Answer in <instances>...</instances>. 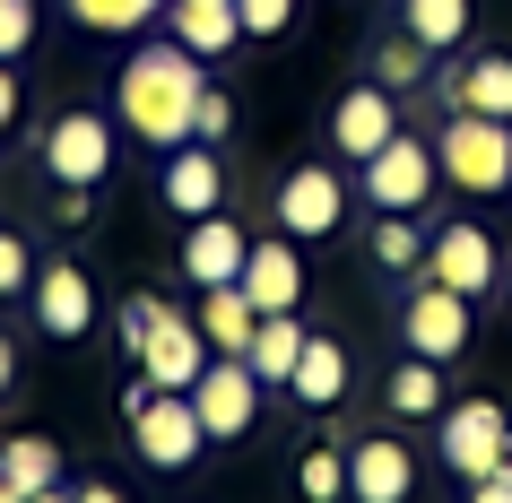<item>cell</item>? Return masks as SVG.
<instances>
[{
  "label": "cell",
  "instance_id": "10",
  "mask_svg": "<svg viewBox=\"0 0 512 503\" xmlns=\"http://www.w3.org/2000/svg\"><path fill=\"white\" fill-rule=\"evenodd\" d=\"M400 339H408V356L452 365L460 347H469V295H452V287H434V278H417V295L400 304Z\"/></svg>",
  "mask_w": 512,
  "mask_h": 503
},
{
  "label": "cell",
  "instance_id": "22",
  "mask_svg": "<svg viewBox=\"0 0 512 503\" xmlns=\"http://www.w3.org/2000/svg\"><path fill=\"white\" fill-rule=\"evenodd\" d=\"M252 330H261L252 295H243V287H209V304H200V339H209V356H243Z\"/></svg>",
  "mask_w": 512,
  "mask_h": 503
},
{
  "label": "cell",
  "instance_id": "16",
  "mask_svg": "<svg viewBox=\"0 0 512 503\" xmlns=\"http://www.w3.org/2000/svg\"><path fill=\"white\" fill-rule=\"evenodd\" d=\"M243 295H252V313H296L304 304V261H296V235H270L243 252Z\"/></svg>",
  "mask_w": 512,
  "mask_h": 503
},
{
  "label": "cell",
  "instance_id": "31",
  "mask_svg": "<svg viewBox=\"0 0 512 503\" xmlns=\"http://www.w3.org/2000/svg\"><path fill=\"white\" fill-rule=\"evenodd\" d=\"M35 44V0H0V61H18Z\"/></svg>",
  "mask_w": 512,
  "mask_h": 503
},
{
  "label": "cell",
  "instance_id": "18",
  "mask_svg": "<svg viewBox=\"0 0 512 503\" xmlns=\"http://www.w3.org/2000/svg\"><path fill=\"white\" fill-rule=\"evenodd\" d=\"M443 105L478 113V122H512V53H469L443 70Z\"/></svg>",
  "mask_w": 512,
  "mask_h": 503
},
{
  "label": "cell",
  "instance_id": "7",
  "mask_svg": "<svg viewBox=\"0 0 512 503\" xmlns=\"http://www.w3.org/2000/svg\"><path fill=\"white\" fill-rule=\"evenodd\" d=\"M44 174H53L61 191H96V183L113 174V122L70 105L53 131H44Z\"/></svg>",
  "mask_w": 512,
  "mask_h": 503
},
{
  "label": "cell",
  "instance_id": "13",
  "mask_svg": "<svg viewBox=\"0 0 512 503\" xmlns=\"http://www.w3.org/2000/svg\"><path fill=\"white\" fill-rule=\"evenodd\" d=\"M330 139H339V157L348 165H365L374 157V148H391V139H400V105H391V87H348V96H339V105H330Z\"/></svg>",
  "mask_w": 512,
  "mask_h": 503
},
{
  "label": "cell",
  "instance_id": "32",
  "mask_svg": "<svg viewBox=\"0 0 512 503\" xmlns=\"http://www.w3.org/2000/svg\"><path fill=\"white\" fill-rule=\"evenodd\" d=\"M27 287H35V252L0 226V295H27Z\"/></svg>",
  "mask_w": 512,
  "mask_h": 503
},
{
  "label": "cell",
  "instance_id": "25",
  "mask_svg": "<svg viewBox=\"0 0 512 503\" xmlns=\"http://www.w3.org/2000/svg\"><path fill=\"white\" fill-rule=\"evenodd\" d=\"M374 269H391V278H426V243H417V217H374Z\"/></svg>",
  "mask_w": 512,
  "mask_h": 503
},
{
  "label": "cell",
  "instance_id": "26",
  "mask_svg": "<svg viewBox=\"0 0 512 503\" xmlns=\"http://www.w3.org/2000/svg\"><path fill=\"white\" fill-rule=\"evenodd\" d=\"M391 408H400V417H434V408H443V365L408 356V365L391 373Z\"/></svg>",
  "mask_w": 512,
  "mask_h": 503
},
{
  "label": "cell",
  "instance_id": "36",
  "mask_svg": "<svg viewBox=\"0 0 512 503\" xmlns=\"http://www.w3.org/2000/svg\"><path fill=\"white\" fill-rule=\"evenodd\" d=\"M9 382H18V347L0 339V399H9Z\"/></svg>",
  "mask_w": 512,
  "mask_h": 503
},
{
  "label": "cell",
  "instance_id": "11",
  "mask_svg": "<svg viewBox=\"0 0 512 503\" xmlns=\"http://www.w3.org/2000/svg\"><path fill=\"white\" fill-rule=\"evenodd\" d=\"M270 200H278V235H296V243L330 235V226H348V183H339L330 165H296Z\"/></svg>",
  "mask_w": 512,
  "mask_h": 503
},
{
  "label": "cell",
  "instance_id": "8",
  "mask_svg": "<svg viewBox=\"0 0 512 503\" xmlns=\"http://www.w3.org/2000/svg\"><path fill=\"white\" fill-rule=\"evenodd\" d=\"M495 235H486L478 217H452V226H434L426 235V278L434 287H452V295H469V304H478L486 287H495Z\"/></svg>",
  "mask_w": 512,
  "mask_h": 503
},
{
  "label": "cell",
  "instance_id": "5",
  "mask_svg": "<svg viewBox=\"0 0 512 503\" xmlns=\"http://www.w3.org/2000/svg\"><path fill=\"white\" fill-rule=\"evenodd\" d=\"M443 469H460L469 486L478 477H512V417L495 399H452L443 408Z\"/></svg>",
  "mask_w": 512,
  "mask_h": 503
},
{
  "label": "cell",
  "instance_id": "9",
  "mask_svg": "<svg viewBox=\"0 0 512 503\" xmlns=\"http://www.w3.org/2000/svg\"><path fill=\"white\" fill-rule=\"evenodd\" d=\"M191 408L209 425V443H235V434H252V417H261V373L243 365V356H209V373L191 382Z\"/></svg>",
  "mask_w": 512,
  "mask_h": 503
},
{
  "label": "cell",
  "instance_id": "2",
  "mask_svg": "<svg viewBox=\"0 0 512 503\" xmlns=\"http://www.w3.org/2000/svg\"><path fill=\"white\" fill-rule=\"evenodd\" d=\"M122 347H131V373L157 382V391H191V382L209 373L200 321H183L165 295H131V304H122Z\"/></svg>",
  "mask_w": 512,
  "mask_h": 503
},
{
  "label": "cell",
  "instance_id": "4",
  "mask_svg": "<svg viewBox=\"0 0 512 503\" xmlns=\"http://www.w3.org/2000/svg\"><path fill=\"white\" fill-rule=\"evenodd\" d=\"M434 165H443V183L469 191V200H495V191H512V122L452 113V122L434 131Z\"/></svg>",
  "mask_w": 512,
  "mask_h": 503
},
{
  "label": "cell",
  "instance_id": "21",
  "mask_svg": "<svg viewBox=\"0 0 512 503\" xmlns=\"http://www.w3.org/2000/svg\"><path fill=\"white\" fill-rule=\"evenodd\" d=\"M287 391H296L304 408H339V391H348V347L313 330V339H304V356H296V382H287Z\"/></svg>",
  "mask_w": 512,
  "mask_h": 503
},
{
  "label": "cell",
  "instance_id": "28",
  "mask_svg": "<svg viewBox=\"0 0 512 503\" xmlns=\"http://www.w3.org/2000/svg\"><path fill=\"white\" fill-rule=\"evenodd\" d=\"M296 486H304V495H313V503H339V495H348V451H304V469H296Z\"/></svg>",
  "mask_w": 512,
  "mask_h": 503
},
{
  "label": "cell",
  "instance_id": "38",
  "mask_svg": "<svg viewBox=\"0 0 512 503\" xmlns=\"http://www.w3.org/2000/svg\"><path fill=\"white\" fill-rule=\"evenodd\" d=\"M504 295H512V269H504Z\"/></svg>",
  "mask_w": 512,
  "mask_h": 503
},
{
  "label": "cell",
  "instance_id": "15",
  "mask_svg": "<svg viewBox=\"0 0 512 503\" xmlns=\"http://www.w3.org/2000/svg\"><path fill=\"white\" fill-rule=\"evenodd\" d=\"M243 252H252V235H243L226 209H217V217H191V235H183V278H191L200 295H209V287H235V278H243Z\"/></svg>",
  "mask_w": 512,
  "mask_h": 503
},
{
  "label": "cell",
  "instance_id": "19",
  "mask_svg": "<svg viewBox=\"0 0 512 503\" xmlns=\"http://www.w3.org/2000/svg\"><path fill=\"white\" fill-rule=\"evenodd\" d=\"M304 339H313V330H304L296 313H261V330H252V347H243V365L261 373V391H287V382H296Z\"/></svg>",
  "mask_w": 512,
  "mask_h": 503
},
{
  "label": "cell",
  "instance_id": "29",
  "mask_svg": "<svg viewBox=\"0 0 512 503\" xmlns=\"http://www.w3.org/2000/svg\"><path fill=\"white\" fill-rule=\"evenodd\" d=\"M235 18H243V44L252 35H287L296 27V0H235Z\"/></svg>",
  "mask_w": 512,
  "mask_h": 503
},
{
  "label": "cell",
  "instance_id": "12",
  "mask_svg": "<svg viewBox=\"0 0 512 503\" xmlns=\"http://www.w3.org/2000/svg\"><path fill=\"white\" fill-rule=\"evenodd\" d=\"M27 295H35V330H44V339L79 347L87 330H96V287H87V269H79V261H44Z\"/></svg>",
  "mask_w": 512,
  "mask_h": 503
},
{
  "label": "cell",
  "instance_id": "20",
  "mask_svg": "<svg viewBox=\"0 0 512 503\" xmlns=\"http://www.w3.org/2000/svg\"><path fill=\"white\" fill-rule=\"evenodd\" d=\"M165 18H174V44L183 53H235L243 44L235 0H165Z\"/></svg>",
  "mask_w": 512,
  "mask_h": 503
},
{
  "label": "cell",
  "instance_id": "37",
  "mask_svg": "<svg viewBox=\"0 0 512 503\" xmlns=\"http://www.w3.org/2000/svg\"><path fill=\"white\" fill-rule=\"evenodd\" d=\"M35 503H70V495H61V486H44V495H35Z\"/></svg>",
  "mask_w": 512,
  "mask_h": 503
},
{
  "label": "cell",
  "instance_id": "34",
  "mask_svg": "<svg viewBox=\"0 0 512 503\" xmlns=\"http://www.w3.org/2000/svg\"><path fill=\"white\" fill-rule=\"evenodd\" d=\"M469 503H512V477H478V486H469Z\"/></svg>",
  "mask_w": 512,
  "mask_h": 503
},
{
  "label": "cell",
  "instance_id": "27",
  "mask_svg": "<svg viewBox=\"0 0 512 503\" xmlns=\"http://www.w3.org/2000/svg\"><path fill=\"white\" fill-rule=\"evenodd\" d=\"M417 79H426V44H417V35L374 44V87H391V96H400V87H417Z\"/></svg>",
  "mask_w": 512,
  "mask_h": 503
},
{
  "label": "cell",
  "instance_id": "30",
  "mask_svg": "<svg viewBox=\"0 0 512 503\" xmlns=\"http://www.w3.org/2000/svg\"><path fill=\"white\" fill-rule=\"evenodd\" d=\"M226 131H235V96L209 79V87H200V122H191V139H209V148H217Z\"/></svg>",
  "mask_w": 512,
  "mask_h": 503
},
{
  "label": "cell",
  "instance_id": "23",
  "mask_svg": "<svg viewBox=\"0 0 512 503\" xmlns=\"http://www.w3.org/2000/svg\"><path fill=\"white\" fill-rule=\"evenodd\" d=\"M400 27L426 53H460L469 44V0H400Z\"/></svg>",
  "mask_w": 512,
  "mask_h": 503
},
{
  "label": "cell",
  "instance_id": "24",
  "mask_svg": "<svg viewBox=\"0 0 512 503\" xmlns=\"http://www.w3.org/2000/svg\"><path fill=\"white\" fill-rule=\"evenodd\" d=\"M70 9V27L87 35H139L148 18H165V0H61Z\"/></svg>",
  "mask_w": 512,
  "mask_h": 503
},
{
  "label": "cell",
  "instance_id": "33",
  "mask_svg": "<svg viewBox=\"0 0 512 503\" xmlns=\"http://www.w3.org/2000/svg\"><path fill=\"white\" fill-rule=\"evenodd\" d=\"M9 122H18V70L0 61V131H9Z\"/></svg>",
  "mask_w": 512,
  "mask_h": 503
},
{
  "label": "cell",
  "instance_id": "6",
  "mask_svg": "<svg viewBox=\"0 0 512 503\" xmlns=\"http://www.w3.org/2000/svg\"><path fill=\"white\" fill-rule=\"evenodd\" d=\"M356 174H365V200H374L382 217H417L434 200V183H443V165H434V148L417 131H400L391 148H374Z\"/></svg>",
  "mask_w": 512,
  "mask_h": 503
},
{
  "label": "cell",
  "instance_id": "35",
  "mask_svg": "<svg viewBox=\"0 0 512 503\" xmlns=\"http://www.w3.org/2000/svg\"><path fill=\"white\" fill-rule=\"evenodd\" d=\"M70 503H122V486H105V477H96V486H70Z\"/></svg>",
  "mask_w": 512,
  "mask_h": 503
},
{
  "label": "cell",
  "instance_id": "3",
  "mask_svg": "<svg viewBox=\"0 0 512 503\" xmlns=\"http://www.w3.org/2000/svg\"><path fill=\"white\" fill-rule=\"evenodd\" d=\"M122 417H131V443H139L148 469H191V460L209 451V425H200L191 391H157V382H139V373H131Z\"/></svg>",
  "mask_w": 512,
  "mask_h": 503
},
{
  "label": "cell",
  "instance_id": "14",
  "mask_svg": "<svg viewBox=\"0 0 512 503\" xmlns=\"http://www.w3.org/2000/svg\"><path fill=\"white\" fill-rule=\"evenodd\" d=\"M165 209L183 217H217L226 209V165H217L209 139H183V148H165Z\"/></svg>",
  "mask_w": 512,
  "mask_h": 503
},
{
  "label": "cell",
  "instance_id": "17",
  "mask_svg": "<svg viewBox=\"0 0 512 503\" xmlns=\"http://www.w3.org/2000/svg\"><path fill=\"white\" fill-rule=\"evenodd\" d=\"M348 495L356 503H408V495H417V460H408V443H391V434L348 443Z\"/></svg>",
  "mask_w": 512,
  "mask_h": 503
},
{
  "label": "cell",
  "instance_id": "1",
  "mask_svg": "<svg viewBox=\"0 0 512 503\" xmlns=\"http://www.w3.org/2000/svg\"><path fill=\"white\" fill-rule=\"evenodd\" d=\"M200 87H209L200 53H183V44H148V53H131V61H122V79H113V122H122L139 148H183L191 122H200Z\"/></svg>",
  "mask_w": 512,
  "mask_h": 503
}]
</instances>
